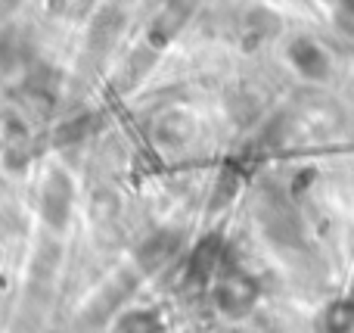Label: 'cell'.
Masks as SVG:
<instances>
[{
	"label": "cell",
	"mask_w": 354,
	"mask_h": 333,
	"mask_svg": "<svg viewBox=\"0 0 354 333\" xmlns=\"http://www.w3.org/2000/svg\"><path fill=\"white\" fill-rule=\"evenodd\" d=\"M324 324H326V333H348L354 327V296L333 303L324 315Z\"/></svg>",
	"instance_id": "obj_7"
},
{
	"label": "cell",
	"mask_w": 354,
	"mask_h": 333,
	"mask_svg": "<svg viewBox=\"0 0 354 333\" xmlns=\"http://www.w3.org/2000/svg\"><path fill=\"white\" fill-rule=\"evenodd\" d=\"M118 333H159V318L153 312H131L118 321Z\"/></svg>",
	"instance_id": "obj_9"
},
{
	"label": "cell",
	"mask_w": 354,
	"mask_h": 333,
	"mask_svg": "<svg viewBox=\"0 0 354 333\" xmlns=\"http://www.w3.org/2000/svg\"><path fill=\"white\" fill-rule=\"evenodd\" d=\"M177 243H180V237L171 234V231H156V234L147 237V240L140 243V249H137V265H140L143 271H156V268H162L177 253Z\"/></svg>",
	"instance_id": "obj_4"
},
{
	"label": "cell",
	"mask_w": 354,
	"mask_h": 333,
	"mask_svg": "<svg viewBox=\"0 0 354 333\" xmlns=\"http://www.w3.org/2000/svg\"><path fill=\"white\" fill-rule=\"evenodd\" d=\"M233 197H236V178L233 174H221L212 190V209H224Z\"/></svg>",
	"instance_id": "obj_10"
},
{
	"label": "cell",
	"mask_w": 354,
	"mask_h": 333,
	"mask_svg": "<svg viewBox=\"0 0 354 333\" xmlns=\"http://www.w3.org/2000/svg\"><path fill=\"white\" fill-rule=\"evenodd\" d=\"M289 62L292 69L308 81H324L330 75V56L324 53V47L311 41V37H299L289 44Z\"/></svg>",
	"instance_id": "obj_3"
},
{
	"label": "cell",
	"mask_w": 354,
	"mask_h": 333,
	"mask_svg": "<svg viewBox=\"0 0 354 333\" xmlns=\"http://www.w3.org/2000/svg\"><path fill=\"white\" fill-rule=\"evenodd\" d=\"M221 259H224V243H221V237L218 234L202 237L196 253H193V259H189V278H196V280L218 278Z\"/></svg>",
	"instance_id": "obj_5"
},
{
	"label": "cell",
	"mask_w": 354,
	"mask_h": 333,
	"mask_svg": "<svg viewBox=\"0 0 354 333\" xmlns=\"http://www.w3.org/2000/svg\"><path fill=\"white\" fill-rule=\"evenodd\" d=\"M193 131H196V122L187 112H171V116H165L159 122L156 137H159L162 143H168V147H177V143H187L189 137H193Z\"/></svg>",
	"instance_id": "obj_6"
},
{
	"label": "cell",
	"mask_w": 354,
	"mask_h": 333,
	"mask_svg": "<svg viewBox=\"0 0 354 333\" xmlns=\"http://www.w3.org/2000/svg\"><path fill=\"white\" fill-rule=\"evenodd\" d=\"M255 299H258V287L249 280V274L227 271L214 278V305L227 318H243L255 305Z\"/></svg>",
	"instance_id": "obj_1"
},
{
	"label": "cell",
	"mask_w": 354,
	"mask_h": 333,
	"mask_svg": "<svg viewBox=\"0 0 354 333\" xmlns=\"http://www.w3.org/2000/svg\"><path fill=\"white\" fill-rule=\"evenodd\" d=\"M72 199L75 187L62 172H50L47 181L41 184V218L47 222V228L62 231L72 215Z\"/></svg>",
	"instance_id": "obj_2"
},
{
	"label": "cell",
	"mask_w": 354,
	"mask_h": 333,
	"mask_svg": "<svg viewBox=\"0 0 354 333\" xmlns=\"http://www.w3.org/2000/svg\"><path fill=\"white\" fill-rule=\"evenodd\" d=\"M93 122H97L93 116H78V118H72V122H66L59 131H56V143H59V147H66V143L84 141V137L93 131Z\"/></svg>",
	"instance_id": "obj_8"
},
{
	"label": "cell",
	"mask_w": 354,
	"mask_h": 333,
	"mask_svg": "<svg viewBox=\"0 0 354 333\" xmlns=\"http://www.w3.org/2000/svg\"><path fill=\"white\" fill-rule=\"evenodd\" d=\"M236 333H249V330H236Z\"/></svg>",
	"instance_id": "obj_11"
}]
</instances>
